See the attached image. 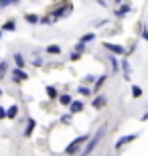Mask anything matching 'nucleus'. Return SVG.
Returning a JSON list of instances; mask_svg holds the SVG:
<instances>
[{"label": "nucleus", "mask_w": 148, "mask_h": 156, "mask_svg": "<svg viewBox=\"0 0 148 156\" xmlns=\"http://www.w3.org/2000/svg\"><path fill=\"white\" fill-rule=\"evenodd\" d=\"M106 104H108V98H106V95H97V98L93 99V104H91V105H93L96 110H102Z\"/></svg>", "instance_id": "nucleus-6"}, {"label": "nucleus", "mask_w": 148, "mask_h": 156, "mask_svg": "<svg viewBox=\"0 0 148 156\" xmlns=\"http://www.w3.org/2000/svg\"><path fill=\"white\" fill-rule=\"evenodd\" d=\"M87 140H89V136H79V138H75L71 144L65 148V154L67 156H75V154H81V146L85 144Z\"/></svg>", "instance_id": "nucleus-2"}, {"label": "nucleus", "mask_w": 148, "mask_h": 156, "mask_svg": "<svg viewBox=\"0 0 148 156\" xmlns=\"http://www.w3.org/2000/svg\"><path fill=\"white\" fill-rule=\"evenodd\" d=\"M106 130H108V126H102V128H99V130H97L96 134H93V138H91V140H87L85 148L81 150V156H89L91 152L96 150V148H97V144H99V140H102L103 136H106Z\"/></svg>", "instance_id": "nucleus-1"}, {"label": "nucleus", "mask_w": 148, "mask_h": 156, "mask_svg": "<svg viewBox=\"0 0 148 156\" xmlns=\"http://www.w3.org/2000/svg\"><path fill=\"white\" fill-rule=\"evenodd\" d=\"M2 29H4V30H14V29H16V23H14V20H6Z\"/></svg>", "instance_id": "nucleus-21"}, {"label": "nucleus", "mask_w": 148, "mask_h": 156, "mask_svg": "<svg viewBox=\"0 0 148 156\" xmlns=\"http://www.w3.org/2000/svg\"><path fill=\"white\" fill-rule=\"evenodd\" d=\"M132 98H142V87L140 85H132Z\"/></svg>", "instance_id": "nucleus-16"}, {"label": "nucleus", "mask_w": 148, "mask_h": 156, "mask_svg": "<svg viewBox=\"0 0 148 156\" xmlns=\"http://www.w3.org/2000/svg\"><path fill=\"white\" fill-rule=\"evenodd\" d=\"M81 43H85V45H87V43H91V41H96V35H93V33H85V35H83V37H81Z\"/></svg>", "instance_id": "nucleus-17"}, {"label": "nucleus", "mask_w": 148, "mask_h": 156, "mask_svg": "<svg viewBox=\"0 0 148 156\" xmlns=\"http://www.w3.org/2000/svg\"><path fill=\"white\" fill-rule=\"evenodd\" d=\"M110 63H112V71L116 73V71L120 69V65H118V59H116V57H110Z\"/></svg>", "instance_id": "nucleus-23"}, {"label": "nucleus", "mask_w": 148, "mask_h": 156, "mask_svg": "<svg viewBox=\"0 0 148 156\" xmlns=\"http://www.w3.org/2000/svg\"><path fill=\"white\" fill-rule=\"evenodd\" d=\"M14 63H16V67H24V63H27V59L20 55V53H14Z\"/></svg>", "instance_id": "nucleus-12"}, {"label": "nucleus", "mask_w": 148, "mask_h": 156, "mask_svg": "<svg viewBox=\"0 0 148 156\" xmlns=\"http://www.w3.org/2000/svg\"><path fill=\"white\" fill-rule=\"evenodd\" d=\"M27 23H31V24H37V23H41V18L37 16V14H27Z\"/></svg>", "instance_id": "nucleus-20"}, {"label": "nucleus", "mask_w": 148, "mask_h": 156, "mask_svg": "<svg viewBox=\"0 0 148 156\" xmlns=\"http://www.w3.org/2000/svg\"><path fill=\"white\" fill-rule=\"evenodd\" d=\"M142 37H144V41L148 43V27H146V24H142Z\"/></svg>", "instance_id": "nucleus-25"}, {"label": "nucleus", "mask_w": 148, "mask_h": 156, "mask_svg": "<svg viewBox=\"0 0 148 156\" xmlns=\"http://www.w3.org/2000/svg\"><path fill=\"white\" fill-rule=\"evenodd\" d=\"M114 2H118V4H122V2H124V0H114Z\"/></svg>", "instance_id": "nucleus-35"}, {"label": "nucleus", "mask_w": 148, "mask_h": 156, "mask_svg": "<svg viewBox=\"0 0 148 156\" xmlns=\"http://www.w3.org/2000/svg\"><path fill=\"white\" fill-rule=\"evenodd\" d=\"M103 49L110 53H114V55H124L126 49L122 45H116V43H103Z\"/></svg>", "instance_id": "nucleus-3"}, {"label": "nucleus", "mask_w": 148, "mask_h": 156, "mask_svg": "<svg viewBox=\"0 0 148 156\" xmlns=\"http://www.w3.org/2000/svg\"><path fill=\"white\" fill-rule=\"evenodd\" d=\"M49 23H55V20H53V18H47V16L41 18V24H49Z\"/></svg>", "instance_id": "nucleus-27"}, {"label": "nucleus", "mask_w": 148, "mask_h": 156, "mask_svg": "<svg viewBox=\"0 0 148 156\" xmlns=\"http://www.w3.org/2000/svg\"><path fill=\"white\" fill-rule=\"evenodd\" d=\"M85 81H87V83H96V75H87Z\"/></svg>", "instance_id": "nucleus-30"}, {"label": "nucleus", "mask_w": 148, "mask_h": 156, "mask_svg": "<svg viewBox=\"0 0 148 156\" xmlns=\"http://www.w3.org/2000/svg\"><path fill=\"white\" fill-rule=\"evenodd\" d=\"M138 138V134H128V136H122V138L118 140V142H116V150H120V148H122V146H126V144H130V142H134V140Z\"/></svg>", "instance_id": "nucleus-4"}, {"label": "nucleus", "mask_w": 148, "mask_h": 156, "mask_svg": "<svg viewBox=\"0 0 148 156\" xmlns=\"http://www.w3.org/2000/svg\"><path fill=\"white\" fill-rule=\"evenodd\" d=\"M130 10H132V8H130V4H122V6L118 8V10H114V14H116L118 18H122V16H126V14H128Z\"/></svg>", "instance_id": "nucleus-7"}, {"label": "nucleus", "mask_w": 148, "mask_h": 156, "mask_svg": "<svg viewBox=\"0 0 148 156\" xmlns=\"http://www.w3.org/2000/svg\"><path fill=\"white\" fill-rule=\"evenodd\" d=\"M18 2H20V0H12V4H18Z\"/></svg>", "instance_id": "nucleus-34"}, {"label": "nucleus", "mask_w": 148, "mask_h": 156, "mask_svg": "<svg viewBox=\"0 0 148 156\" xmlns=\"http://www.w3.org/2000/svg\"><path fill=\"white\" fill-rule=\"evenodd\" d=\"M77 91H79L81 95H91V93H93V89H89L87 85H79V87H77Z\"/></svg>", "instance_id": "nucleus-19"}, {"label": "nucleus", "mask_w": 148, "mask_h": 156, "mask_svg": "<svg viewBox=\"0 0 148 156\" xmlns=\"http://www.w3.org/2000/svg\"><path fill=\"white\" fill-rule=\"evenodd\" d=\"M122 69H124V77H126V79H130V63H128V59L122 61Z\"/></svg>", "instance_id": "nucleus-14"}, {"label": "nucleus", "mask_w": 148, "mask_h": 156, "mask_svg": "<svg viewBox=\"0 0 148 156\" xmlns=\"http://www.w3.org/2000/svg\"><path fill=\"white\" fill-rule=\"evenodd\" d=\"M33 65H37V67H41V65H43V61H41V59H33Z\"/></svg>", "instance_id": "nucleus-32"}, {"label": "nucleus", "mask_w": 148, "mask_h": 156, "mask_svg": "<svg viewBox=\"0 0 148 156\" xmlns=\"http://www.w3.org/2000/svg\"><path fill=\"white\" fill-rule=\"evenodd\" d=\"M33 130H34V120H33V118H29V122H27V128H24V136L29 138L31 134H33Z\"/></svg>", "instance_id": "nucleus-11"}, {"label": "nucleus", "mask_w": 148, "mask_h": 156, "mask_svg": "<svg viewBox=\"0 0 148 156\" xmlns=\"http://www.w3.org/2000/svg\"><path fill=\"white\" fill-rule=\"evenodd\" d=\"M0 37H2V30H0Z\"/></svg>", "instance_id": "nucleus-37"}, {"label": "nucleus", "mask_w": 148, "mask_h": 156, "mask_svg": "<svg viewBox=\"0 0 148 156\" xmlns=\"http://www.w3.org/2000/svg\"><path fill=\"white\" fill-rule=\"evenodd\" d=\"M106 79H108V75H99V77H97L96 83H93V91H99V89H102V85L106 83Z\"/></svg>", "instance_id": "nucleus-9"}, {"label": "nucleus", "mask_w": 148, "mask_h": 156, "mask_svg": "<svg viewBox=\"0 0 148 156\" xmlns=\"http://www.w3.org/2000/svg\"><path fill=\"white\" fill-rule=\"evenodd\" d=\"M83 49H85V43H81V41H79V43L75 45V51H77V53H81Z\"/></svg>", "instance_id": "nucleus-24"}, {"label": "nucleus", "mask_w": 148, "mask_h": 156, "mask_svg": "<svg viewBox=\"0 0 148 156\" xmlns=\"http://www.w3.org/2000/svg\"><path fill=\"white\" fill-rule=\"evenodd\" d=\"M106 23H108V20H97V23L93 24V27H103V24H106Z\"/></svg>", "instance_id": "nucleus-33"}, {"label": "nucleus", "mask_w": 148, "mask_h": 156, "mask_svg": "<svg viewBox=\"0 0 148 156\" xmlns=\"http://www.w3.org/2000/svg\"><path fill=\"white\" fill-rule=\"evenodd\" d=\"M71 116H73V114H67V116H63V118H61V122H63V124H67V122L71 120Z\"/></svg>", "instance_id": "nucleus-29"}, {"label": "nucleus", "mask_w": 148, "mask_h": 156, "mask_svg": "<svg viewBox=\"0 0 148 156\" xmlns=\"http://www.w3.org/2000/svg\"><path fill=\"white\" fill-rule=\"evenodd\" d=\"M59 101H61V105H71L73 99H71V95H67V93H61V95H59Z\"/></svg>", "instance_id": "nucleus-13"}, {"label": "nucleus", "mask_w": 148, "mask_h": 156, "mask_svg": "<svg viewBox=\"0 0 148 156\" xmlns=\"http://www.w3.org/2000/svg\"><path fill=\"white\" fill-rule=\"evenodd\" d=\"M12 79L14 81H27L29 75L23 71V67H16V69H12Z\"/></svg>", "instance_id": "nucleus-5"}, {"label": "nucleus", "mask_w": 148, "mask_h": 156, "mask_svg": "<svg viewBox=\"0 0 148 156\" xmlns=\"http://www.w3.org/2000/svg\"><path fill=\"white\" fill-rule=\"evenodd\" d=\"M16 116H18V105H16V104H12L10 108L6 110V118H10V120H12V118H16Z\"/></svg>", "instance_id": "nucleus-10"}, {"label": "nucleus", "mask_w": 148, "mask_h": 156, "mask_svg": "<svg viewBox=\"0 0 148 156\" xmlns=\"http://www.w3.org/2000/svg\"><path fill=\"white\" fill-rule=\"evenodd\" d=\"M47 53H49V55H59V53H61V47L59 45H49L47 47Z\"/></svg>", "instance_id": "nucleus-15"}, {"label": "nucleus", "mask_w": 148, "mask_h": 156, "mask_svg": "<svg viewBox=\"0 0 148 156\" xmlns=\"http://www.w3.org/2000/svg\"><path fill=\"white\" fill-rule=\"evenodd\" d=\"M0 95H2V89H0Z\"/></svg>", "instance_id": "nucleus-36"}, {"label": "nucleus", "mask_w": 148, "mask_h": 156, "mask_svg": "<svg viewBox=\"0 0 148 156\" xmlns=\"http://www.w3.org/2000/svg\"><path fill=\"white\" fill-rule=\"evenodd\" d=\"M6 71H8V63L6 61H0V79L6 77Z\"/></svg>", "instance_id": "nucleus-18"}, {"label": "nucleus", "mask_w": 148, "mask_h": 156, "mask_svg": "<svg viewBox=\"0 0 148 156\" xmlns=\"http://www.w3.org/2000/svg\"><path fill=\"white\" fill-rule=\"evenodd\" d=\"M79 55H81V53L73 51V53H71V57H69V59H71V61H77V59H79Z\"/></svg>", "instance_id": "nucleus-28"}, {"label": "nucleus", "mask_w": 148, "mask_h": 156, "mask_svg": "<svg viewBox=\"0 0 148 156\" xmlns=\"http://www.w3.org/2000/svg\"><path fill=\"white\" fill-rule=\"evenodd\" d=\"M81 110H83V104H81V101H71V105H69V114H79Z\"/></svg>", "instance_id": "nucleus-8"}, {"label": "nucleus", "mask_w": 148, "mask_h": 156, "mask_svg": "<svg viewBox=\"0 0 148 156\" xmlns=\"http://www.w3.org/2000/svg\"><path fill=\"white\" fill-rule=\"evenodd\" d=\"M4 118H6V110L0 105V120H4Z\"/></svg>", "instance_id": "nucleus-31"}, {"label": "nucleus", "mask_w": 148, "mask_h": 156, "mask_svg": "<svg viewBox=\"0 0 148 156\" xmlns=\"http://www.w3.org/2000/svg\"><path fill=\"white\" fill-rule=\"evenodd\" d=\"M47 95H49L51 99H55V98H57V89H55L53 85H49V87H47Z\"/></svg>", "instance_id": "nucleus-22"}, {"label": "nucleus", "mask_w": 148, "mask_h": 156, "mask_svg": "<svg viewBox=\"0 0 148 156\" xmlns=\"http://www.w3.org/2000/svg\"><path fill=\"white\" fill-rule=\"evenodd\" d=\"M12 0H0V8H6V6H10Z\"/></svg>", "instance_id": "nucleus-26"}]
</instances>
